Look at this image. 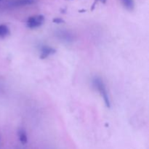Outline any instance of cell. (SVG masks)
<instances>
[{
    "instance_id": "2",
    "label": "cell",
    "mask_w": 149,
    "mask_h": 149,
    "mask_svg": "<svg viewBox=\"0 0 149 149\" xmlns=\"http://www.w3.org/2000/svg\"><path fill=\"white\" fill-rule=\"evenodd\" d=\"M45 17L42 15H36L31 16L28 18L26 21V26L31 29H36L40 27L45 23Z\"/></svg>"
},
{
    "instance_id": "10",
    "label": "cell",
    "mask_w": 149,
    "mask_h": 149,
    "mask_svg": "<svg viewBox=\"0 0 149 149\" xmlns=\"http://www.w3.org/2000/svg\"><path fill=\"white\" fill-rule=\"evenodd\" d=\"M106 1H107V0H95V4L96 3V1H100L101 3H103V4H105V3L106 2Z\"/></svg>"
},
{
    "instance_id": "11",
    "label": "cell",
    "mask_w": 149,
    "mask_h": 149,
    "mask_svg": "<svg viewBox=\"0 0 149 149\" xmlns=\"http://www.w3.org/2000/svg\"><path fill=\"white\" fill-rule=\"evenodd\" d=\"M0 1H1V0H0Z\"/></svg>"
},
{
    "instance_id": "7",
    "label": "cell",
    "mask_w": 149,
    "mask_h": 149,
    "mask_svg": "<svg viewBox=\"0 0 149 149\" xmlns=\"http://www.w3.org/2000/svg\"><path fill=\"white\" fill-rule=\"evenodd\" d=\"M124 7L129 11H132L135 8V2L134 0H120Z\"/></svg>"
},
{
    "instance_id": "5",
    "label": "cell",
    "mask_w": 149,
    "mask_h": 149,
    "mask_svg": "<svg viewBox=\"0 0 149 149\" xmlns=\"http://www.w3.org/2000/svg\"><path fill=\"white\" fill-rule=\"evenodd\" d=\"M35 3V0H16L13 1V6L14 7H20V6H26L33 4Z\"/></svg>"
},
{
    "instance_id": "8",
    "label": "cell",
    "mask_w": 149,
    "mask_h": 149,
    "mask_svg": "<svg viewBox=\"0 0 149 149\" xmlns=\"http://www.w3.org/2000/svg\"><path fill=\"white\" fill-rule=\"evenodd\" d=\"M10 33V29L6 25L1 24L0 25V37L4 38L6 36H9Z\"/></svg>"
},
{
    "instance_id": "6",
    "label": "cell",
    "mask_w": 149,
    "mask_h": 149,
    "mask_svg": "<svg viewBox=\"0 0 149 149\" xmlns=\"http://www.w3.org/2000/svg\"><path fill=\"white\" fill-rule=\"evenodd\" d=\"M58 36L61 39H63L65 42H69V41H73L72 35L70 34L68 31H60L58 33Z\"/></svg>"
},
{
    "instance_id": "4",
    "label": "cell",
    "mask_w": 149,
    "mask_h": 149,
    "mask_svg": "<svg viewBox=\"0 0 149 149\" xmlns=\"http://www.w3.org/2000/svg\"><path fill=\"white\" fill-rule=\"evenodd\" d=\"M17 135H18V138L20 142L23 145H26L28 143V136L26 134V130L23 128H20L17 132Z\"/></svg>"
},
{
    "instance_id": "9",
    "label": "cell",
    "mask_w": 149,
    "mask_h": 149,
    "mask_svg": "<svg viewBox=\"0 0 149 149\" xmlns=\"http://www.w3.org/2000/svg\"><path fill=\"white\" fill-rule=\"evenodd\" d=\"M52 21H53V23H57V24H61V23H63L65 22L63 19L61 18V17H55L52 20Z\"/></svg>"
},
{
    "instance_id": "1",
    "label": "cell",
    "mask_w": 149,
    "mask_h": 149,
    "mask_svg": "<svg viewBox=\"0 0 149 149\" xmlns=\"http://www.w3.org/2000/svg\"><path fill=\"white\" fill-rule=\"evenodd\" d=\"M93 84H94L95 87L97 90V91L100 93V96L102 97V98L104 100V103L106 104V107L110 109L111 108V100L110 97H109V93H108L107 88H106V86L105 84L104 81L100 77H94L93 80Z\"/></svg>"
},
{
    "instance_id": "3",
    "label": "cell",
    "mask_w": 149,
    "mask_h": 149,
    "mask_svg": "<svg viewBox=\"0 0 149 149\" xmlns=\"http://www.w3.org/2000/svg\"><path fill=\"white\" fill-rule=\"evenodd\" d=\"M56 53V50L52 47L47 46V45H43L41 47V54L40 58L41 59H46L50 55H54Z\"/></svg>"
}]
</instances>
